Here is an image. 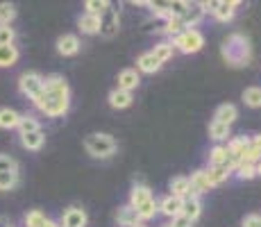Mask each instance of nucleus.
Segmentation results:
<instances>
[{
	"instance_id": "obj_1",
	"label": "nucleus",
	"mask_w": 261,
	"mask_h": 227,
	"mask_svg": "<svg viewBox=\"0 0 261 227\" xmlns=\"http://www.w3.org/2000/svg\"><path fill=\"white\" fill-rule=\"evenodd\" d=\"M32 105L41 114H46L48 118L64 116L71 107V89H68L66 78L59 73L43 78V93L37 100H32Z\"/></svg>"
},
{
	"instance_id": "obj_2",
	"label": "nucleus",
	"mask_w": 261,
	"mask_h": 227,
	"mask_svg": "<svg viewBox=\"0 0 261 227\" xmlns=\"http://www.w3.org/2000/svg\"><path fill=\"white\" fill-rule=\"evenodd\" d=\"M220 55H223V59L229 64V66H237V68L248 66L250 59H252V45H250L248 37L234 32L225 39L223 45H220Z\"/></svg>"
},
{
	"instance_id": "obj_3",
	"label": "nucleus",
	"mask_w": 261,
	"mask_h": 227,
	"mask_svg": "<svg viewBox=\"0 0 261 227\" xmlns=\"http://www.w3.org/2000/svg\"><path fill=\"white\" fill-rule=\"evenodd\" d=\"M116 139L112 134H105V132H93L84 139V150H87L91 157L95 159H107L116 153Z\"/></svg>"
},
{
	"instance_id": "obj_4",
	"label": "nucleus",
	"mask_w": 261,
	"mask_h": 227,
	"mask_svg": "<svg viewBox=\"0 0 261 227\" xmlns=\"http://www.w3.org/2000/svg\"><path fill=\"white\" fill-rule=\"evenodd\" d=\"M170 43H173V48L179 50V53L193 55V53H200V50H202L204 37L200 30H184V32L179 34V37H175Z\"/></svg>"
},
{
	"instance_id": "obj_5",
	"label": "nucleus",
	"mask_w": 261,
	"mask_h": 227,
	"mask_svg": "<svg viewBox=\"0 0 261 227\" xmlns=\"http://www.w3.org/2000/svg\"><path fill=\"white\" fill-rule=\"evenodd\" d=\"M18 91L30 100H37L43 93V75L37 70H28L18 78Z\"/></svg>"
},
{
	"instance_id": "obj_6",
	"label": "nucleus",
	"mask_w": 261,
	"mask_h": 227,
	"mask_svg": "<svg viewBox=\"0 0 261 227\" xmlns=\"http://www.w3.org/2000/svg\"><path fill=\"white\" fill-rule=\"evenodd\" d=\"M120 28V18H118V9L109 7L107 12L100 16V34H102L105 39H112L114 34L118 32Z\"/></svg>"
},
{
	"instance_id": "obj_7",
	"label": "nucleus",
	"mask_w": 261,
	"mask_h": 227,
	"mask_svg": "<svg viewBox=\"0 0 261 227\" xmlns=\"http://www.w3.org/2000/svg\"><path fill=\"white\" fill-rule=\"evenodd\" d=\"M87 211L82 207H68L62 216V227H87Z\"/></svg>"
},
{
	"instance_id": "obj_8",
	"label": "nucleus",
	"mask_w": 261,
	"mask_h": 227,
	"mask_svg": "<svg viewBox=\"0 0 261 227\" xmlns=\"http://www.w3.org/2000/svg\"><path fill=\"white\" fill-rule=\"evenodd\" d=\"M82 43H80V37L77 34H62L57 39V53L64 55V57H73V55L80 53Z\"/></svg>"
},
{
	"instance_id": "obj_9",
	"label": "nucleus",
	"mask_w": 261,
	"mask_h": 227,
	"mask_svg": "<svg viewBox=\"0 0 261 227\" xmlns=\"http://www.w3.org/2000/svg\"><path fill=\"white\" fill-rule=\"evenodd\" d=\"M139 84H141V75H139L134 68H125L118 73V87L116 89L132 93L134 89H139Z\"/></svg>"
},
{
	"instance_id": "obj_10",
	"label": "nucleus",
	"mask_w": 261,
	"mask_h": 227,
	"mask_svg": "<svg viewBox=\"0 0 261 227\" xmlns=\"http://www.w3.org/2000/svg\"><path fill=\"white\" fill-rule=\"evenodd\" d=\"M202 16H204V12L200 9L198 3H187V9H184V14L179 18H182V23L187 30H195V25L202 21Z\"/></svg>"
},
{
	"instance_id": "obj_11",
	"label": "nucleus",
	"mask_w": 261,
	"mask_h": 227,
	"mask_svg": "<svg viewBox=\"0 0 261 227\" xmlns=\"http://www.w3.org/2000/svg\"><path fill=\"white\" fill-rule=\"evenodd\" d=\"M43 143H46V132H43V130L21 134V145H23L25 150H30V153H37V150H41Z\"/></svg>"
},
{
	"instance_id": "obj_12",
	"label": "nucleus",
	"mask_w": 261,
	"mask_h": 227,
	"mask_svg": "<svg viewBox=\"0 0 261 227\" xmlns=\"http://www.w3.org/2000/svg\"><path fill=\"white\" fill-rule=\"evenodd\" d=\"M182 203L184 200L182 198H175V195H166V198L162 200V203H157L159 205V211H162L166 218H177L179 214H182Z\"/></svg>"
},
{
	"instance_id": "obj_13",
	"label": "nucleus",
	"mask_w": 261,
	"mask_h": 227,
	"mask_svg": "<svg viewBox=\"0 0 261 227\" xmlns=\"http://www.w3.org/2000/svg\"><path fill=\"white\" fill-rule=\"evenodd\" d=\"M191 193L189 198H200L202 193H207V191H212V186H209L207 178H204V170H195L193 175H191Z\"/></svg>"
},
{
	"instance_id": "obj_14",
	"label": "nucleus",
	"mask_w": 261,
	"mask_h": 227,
	"mask_svg": "<svg viewBox=\"0 0 261 227\" xmlns=\"http://www.w3.org/2000/svg\"><path fill=\"white\" fill-rule=\"evenodd\" d=\"M239 0H232V3H218L216 5V9H214V18L216 21H220V23H227V21H232L234 18V14H237V7H239Z\"/></svg>"
},
{
	"instance_id": "obj_15",
	"label": "nucleus",
	"mask_w": 261,
	"mask_h": 227,
	"mask_svg": "<svg viewBox=\"0 0 261 227\" xmlns=\"http://www.w3.org/2000/svg\"><path fill=\"white\" fill-rule=\"evenodd\" d=\"M77 28H80L82 34H100V16H93V14H80Z\"/></svg>"
},
{
	"instance_id": "obj_16",
	"label": "nucleus",
	"mask_w": 261,
	"mask_h": 227,
	"mask_svg": "<svg viewBox=\"0 0 261 227\" xmlns=\"http://www.w3.org/2000/svg\"><path fill=\"white\" fill-rule=\"evenodd\" d=\"M148 200H152V191H150V186L134 184L132 191H129V207H134V209H137L139 205L148 203Z\"/></svg>"
},
{
	"instance_id": "obj_17",
	"label": "nucleus",
	"mask_w": 261,
	"mask_h": 227,
	"mask_svg": "<svg viewBox=\"0 0 261 227\" xmlns=\"http://www.w3.org/2000/svg\"><path fill=\"white\" fill-rule=\"evenodd\" d=\"M116 223H118V227H134V225L139 223L137 209H134V207H129V205L118 207V211H116Z\"/></svg>"
},
{
	"instance_id": "obj_18",
	"label": "nucleus",
	"mask_w": 261,
	"mask_h": 227,
	"mask_svg": "<svg viewBox=\"0 0 261 227\" xmlns=\"http://www.w3.org/2000/svg\"><path fill=\"white\" fill-rule=\"evenodd\" d=\"M229 170L225 168V166H209L207 170H204V178H207V182H209V186H220L225 180H229Z\"/></svg>"
},
{
	"instance_id": "obj_19",
	"label": "nucleus",
	"mask_w": 261,
	"mask_h": 227,
	"mask_svg": "<svg viewBox=\"0 0 261 227\" xmlns=\"http://www.w3.org/2000/svg\"><path fill=\"white\" fill-rule=\"evenodd\" d=\"M191 193V180L184 178V175H177V178L170 180V195H175V198H189Z\"/></svg>"
},
{
	"instance_id": "obj_20",
	"label": "nucleus",
	"mask_w": 261,
	"mask_h": 227,
	"mask_svg": "<svg viewBox=\"0 0 261 227\" xmlns=\"http://www.w3.org/2000/svg\"><path fill=\"white\" fill-rule=\"evenodd\" d=\"M21 57V50L16 45H0V68H12Z\"/></svg>"
},
{
	"instance_id": "obj_21",
	"label": "nucleus",
	"mask_w": 261,
	"mask_h": 227,
	"mask_svg": "<svg viewBox=\"0 0 261 227\" xmlns=\"http://www.w3.org/2000/svg\"><path fill=\"white\" fill-rule=\"evenodd\" d=\"M109 107L112 109H127L129 105H132V93H127V91H120V89H114L112 93H109Z\"/></svg>"
},
{
	"instance_id": "obj_22",
	"label": "nucleus",
	"mask_w": 261,
	"mask_h": 227,
	"mask_svg": "<svg viewBox=\"0 0 261 227\" xmlns=\"http://www.w3.org/2000/svg\"><path fill=\"white\" fill-rule=\"evenodd\" d=\"M239 118V109L234 107V105H220L218 109H216V114H214V120H218V123H223V125H232L234 120Z\"/></svg>"
},
{
	"instance_id": "obj_23",
	"label": "nucleus",
	"mask_w": 261,
	"mask_h": 227,
	"mask_svg": "<svg viewBox=\"0 0 261 227\" xmlns=\"http://www.w3.org/2000/svg\"><path fill=\"white\" fill-rule=\"evenodd\" d=\"M200 214H202V203H200V198H184L182 216H187L191 223H195V220L200 218Z\"/></svg>"
},
{
	"instance_id": "obj_24",
	"label": "nucleus",
	"mask_w": 261,
	"mask_h": 227,
	"mask_svg": "<svg viewBox=\"0 0 261 227\" xmlns=\"http://www.w3.org/2000/svg\"><path fill=\"white\" fill-rule=\"evenodd\" d=\"M21 114L12 107H0V130H16Z\"/></svg>"
},
{
	"instance_id": "obj_25",
	"label": "nucleus",
	"mask_w": 261,
	"mask_h": 227,
	"mask_svg": "<svg viewBox=\"0 0 261 227\" xmlns=\"http://www.w3.org/2000/svg\"><path fill=\"white\" fill-rule=\"evenodd\" d=\"M137 68L141 70V73H148V75H152V73H157V70L162 68V64L157 62V57H154L152 53H143L141 57L137 59Z\"/></svg>"
},
{
	"instance_id": "obj_26",
	"label": "nucleus",
	"mask_w": 261,
	"mask_h": 227,
	"mask_svg": "<svg viewBox=\"0 0 261 227\" xmlns=\"http://www.w3.org/2000/svg\"><path fill=\"white\" fill-rule=\"evenodd\" d=\"M16 130H18V134H28V132L41 130V125H39V118L34 114H21V120H18Z\"/></svg>"
},
{
	"instance_id": "obj_27",
	"label": "nucleus",
	"mask_w": 261,
	"mask_h": 227,
	"mask_svg": "<svg viewBox=\"0 0 261 227\" xmlns=\"http://www.w3.org/2000/svg\"><path fill=\"white\" fill-rule=\"evenodd\" d=\"M159 214V205H157V200H148V203H143V205H139L137 207V216H139V223H143V220H150V218H154V216Z\"/></svg>"
},
{
	"instance_id": "obj_28",
	"label": "nucleus",
	"mask_w": 261,
	"mask_h": 227,
	"mask_svg": "<svg viewBox=\"0 0 261 227\" xmlns=\"http://www.w3.org/2000/svg\"><path fill=\"white\" fill-rule=\"evenodd\" d=\"M229 155H237V157H243V153L250 148V139L248 136H237V139H229V143L225 145Z\"/></svg>"
},
{
	"instance_id": "obj_29",
	"label": "nucleus",
	"mask_w": 261,
	"mask_h": 227,
	"mask_svg": "<svg viewBox=\"0 0 261 227\" xmlns=\"http://www.w3.org/2000/svg\"><path fill=\"white\" fill-rule=\"evenodd\" d=\"M150 53H152L154 57H157V62L164 66V64H166L168 59L173 57L175 48H173V43H170V41H164V43H157V45H154V50H150Z\"/></svg>"
},
{
	"instance_id": "obj_30",
	"label": "nucleus",
	"mask_w": 261,
	"mask_h": 227,
	"mask_svg": "<svg viewBox=\"0 0 261 227\" xmlns=\"http://www.w3.org/2000/svg\"><path fill=\"white\" fill-rule=\"evenodd\" d=\"M243 103L252 109H261V87H248L243 91Z\"/></svg>"
},
{
	"instance_id": "obj_31",
	"label": "nucleus",
	"mask_w": 261,
	"mask_h": 227,
	"mask_svg": "<svg viewBox=\"0 0 261 227\" xmlns=\"http://www.w3.org/2000/svg\"><path fill=\"white\" fill-rule=\"evenodd\" d=\"M109 7H112V3H109V0H87V3H84V14L102 16Z\"/></svg>"
},
{
	"instance_id": "obj_32",
	"label": "nucleus",
	"mask_w": 261,
	"mask_h": 227,
	"mask_svg": "<svg viewBox=\"0 0 261 227\" xmlns=\"http://www.w3.org/2000/svg\"><path fill=\"white\" fill-rule=\"evenodd\" d=\"M46 220H48V216L43 214V211H39V209H32V211H28V214L23 216V225L25 227H43L46 225Z\"/></svg>"
},
{
	"instance_id": "obj_33",
	"label": "nucleus",
	"mask_w": 261,
	"mask_h": 227,
	"mask_svg": "<svg viewBox=\"0 0 261 227\" xmlns=\"http://www.w3.org/2000/svg\"><path fill=\"white\" fill-rule=\"evenodd\" d=\"M184 30H187V28H184L182 18H177V16H170L168 21L164 23V30H162V32H166L168 37H173V39H175V37H179V34H182Z\"/></svg>"
},
{
	"instance_id": "obj_34",
	"label": "nucleus",
	"mask_w": 261,
	"mask_h": 227,
	"mask_svg": "<svg viewBox=\"0 0 261 227\" xmlns=\"http://www.w3.org/2000/svg\"><path fill=\"white\" fill-rule=\"evenodd\" d=\"M227 136H229V125H223V123H218V120L209 123V139L223 141V139H227Z\"/></svg>"
},
{
	"instance_id": "obj_35",
	"label": "nucleus",
	"mask_w": 261,
	"mask_h": 227,
	"mask_svg": "<svg viewBox=\"0 0 261 227\" xmlns=\"http://www.w3.org/2000/svg\"><path fill=\"white\" fill-rule=\"evenodd\" d=\"M16 18V7L12 3H0V25H12Z\"/></svg>"
},
{
	"instance_id": "obj_36",
	"label": "nucleus",
	"mask_w": 261,
	"mask_h": 227,
	"mask_svg": "<svg viewBox=\"0 0 261 227\" xmlns=\"http://www.w3.org/2000/svg\"><path fill=\"white\" fill-rule=\"evenodd\" d=\"M227 161V148L225 145H216L209 153V166H225Z\"/></svg>"
},
{
	"instance_id": "obj_37",
	"label": "nucleus",
	"mask_w": 261,
	"mask_h": 227,
	"mask_svg": "<svg viewBox=\"0 0 261 227\" xmlns=\"http://www.w3.org/2000/svg\"><path fill=\"white\" fill-rule=\"evenodd\" d=\"M18 173H0V191H14L18 186Z\"/></svg>"
},
{
	"instance_id": "obj_38",
	"label": "nucleus",
	"mask_w": 261,
	"mask_h": 227,
	"mask_svg": "<svg viewBox=\"0 0 261 227\" xmlns=\"http://www.w3.org/2000/svg\"><path fill=\"white\" fill-rule=\"evenodd\" d=\"M0 173H18V161L12 155L0 153Z\"/></svg>"
},
{
	"instance_id": "obj_39",
	"label": "nucleus",
	"mask_w": 261,
	"mask_h": 227,
	"mask_svg": "<svg viewBox=\"0 0 261 227\" xmlns=\"http://www.w3.org/2000/svg\"><path fill=\"white\" fill-rule=\"evenodd\" d=\"M16 39V30L12 25H0V45H14Z\"/></svg>"
},
{
	"instance_id": "obj_40",
	"label": "nucleus",
	"mask_w": 261,
	"mask_h": 227,
	"mask_svg": "<svg viewBox=\"0 0 261 227\" xmlns=\"http://www.w3.org/2000/svg\"><path fill=\"white\" fill-rule=\"evenodd\" d=\"M237 173L239 180H254L257 178V173H254V164H245V161H241L239 168L234 170Z\"/></svg>"
},
{
	"instance_id": "obj_41",
	"label": "nucleus",
	"mask_w": 261,
	"mask_h": 227,
	"mask_svg": "<svg viewBox=\"0 0 261 227\" xmlns=\"http://www.w3.org/2000/svg\"><path fill=\"white\" fill-rule=\"evenodd\" d=\"M168 9H170V16H182L184 9H187V3L184 0H173V3H168Z\"/></svg>"
},
{
	"instance_id": "obj_42",
	"label": "nucleus",
	"mask_w": 261,
	"mask_h": 227,
	"mask_svg": "<svg viewBox=\"0 0 261 227\" xmlns=\"http://www.w3.org/2000/svg\"><path fill=\"white\" fill-rule=\"evenodd\" d=\"M170 227H193V223L187 218V216H182L179 214L177 218H173V223H170Z\"/></svg>"
},
{
	"instance_id": "obj_43",
	"label": "nucleus",
	"mask_w": 261,
	"mask_h": 227,
	"mask_svg": "<svg viewBox=\"0 0 261 227\" xmlns=\"http://www.w3.org/2000/svg\"><path fill=\"white\" fill-rule=\"evenodd\" d=\"M243 227H259V216L257 214H250L243 218Z\"/></svg>"
},
{
	"instance_id": "obj_44",
	"label": "nucleus",
	"mask_w": 261,
	"mask_h": 227,
	"mask_svg": "<svg viewBox=\"0 0 261 227\" xmlns=\"http://www.w3.org/2000/svg\"><path fill=\"white\" fill-rule=\"evenodd\" d=\"M250 145H252L254 150H259V153H261V134H254L252 139H250Z\"/></svg>"
},
{
	"instance_id": "obj_45",
	"label": "nucleus",
	"mask_w": 261,
	"mask_h": 227,
	"mask_svg": "<svg viewBox=\"0 0 261 227\" xmlns=\"http://www.w3.org/2000/svg\"><path fill=\"white\" fill-rule=\"evenodd\" d=\"M9 225H12V220H9L7 216H3V214H0V227H9Z\"/></svg>"
},
{
	"instance_id": "obj_46",
	"label": "nucleus",
	"mask_w": 261,
	"mask_h": 227,
	"mask_svg": "<svg viewBox=\"0 0 261 227\" xmlns=\"http://www.w3.org/2000/svg\"><path fill=\"white\" fill-rule=\"evenodd\" d=\"M254 173H257V175H259V178H261V159L257 161V164H254Z\"/></svg>"
},
{
	"instance_id": "obj_47",
	"label": "nucleus",
	"mask_w": 261,
	"mask_h": 227,
	"mask_svg": "<svg viewBox=\"0 0 261 227\" xmlns=\"http://www.w3.org/2000/svg\"><path fill=\"white\" fill-rule=\"evenodd\" d=\"M43 227H59V225L55 223V220H50V218H48V220H46V225H43Z\"/></svg>"
},
{
	"instance_id": "obj_48",
	"label": "nucleus",
	"mask_w": 261,
	"mask_h": 227,
	"mask_svg": "<svg viewBox=\"0 0 261 227\" xmlns=\"http://www.w3.org/2000/svg\"><path fill=\"white\" fill-rule=\"evenodd\" d=\"M134 227H148V225H145V223H137V225H134Z\"/></svg>"
},
{
	"instance_id": "obj_49",
	"label": "nucleus",
	"mask_w": 261,
	"mask_h": 227,
	"mask_svg": "<svg viewBox=\"0 0 261 227\" xmlns=\"http://www.w3.org/2000/svg\"><path fill=\"white\" fill-rule=\"evenodd\" d=\"M259 227H261V216H259Z\"/></svg>"
},
{
	"instance_id": "obj_50",
	"label": "nucleus",
	"mask_w": 261,
	"mask_h": 227,
	"mask_svg": "<svg viewBox=\"0 0 261 227\" xmlns=\"http://www.w3.org/2000/svg\"><path fill=\"white\" fill-rule=\"evenodd\" d=\"M164 227H170V223H168V225H164Z\"/></svg>"
},
{
	"instance_id": "obj_51",
	"label": "nucleus",
	"mask_w": 261,
	"mask_h": 227,
	"mask_svg": "<svg viewBox=\"0 0 261 227\" xmlns=\"http://www.w3.org/2000/svg\"><path fill=\"white\" fill-rule=\"evenodd\" d=\"M9 227H14V225H9Z\"/></svg>"
},
{
	"instance_id": "obj_52",
	"label": "nucleus",
	"mask_w": 261,
	"mask_h": 227,
	"mask_svg": "<svg viewBox=\"0 0 261 227\" xmlns=\"http://www.w3.org/2000/svg\"><path fill=\"white\" fill-rule=\"evenodd\" d=\"M59 227H62V225H59Z\"/></svg>"
}]
</instances>
